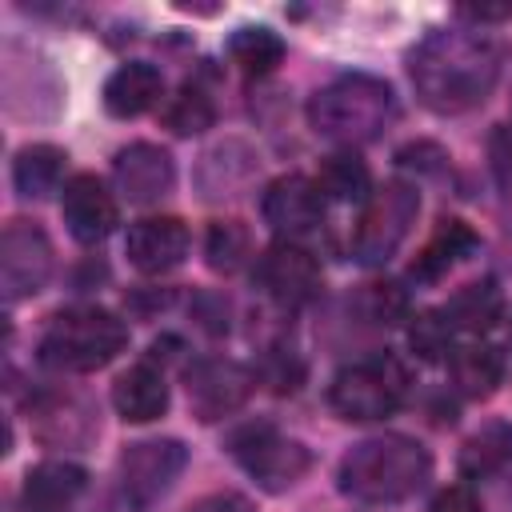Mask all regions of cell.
<instances>
[{
    "label": "cell",
    "mask_w": 512,
    "mask_h": 512,
    "mask_svg": "<svg viewBox=\"0 0 512 512\" xmlns=\"http://www.w3.org/2000/svg\"><path fill=\"white\" fill-rule=\"evenodd\" d=\"M500 44L472 28H440L412 52L416 96L432 112H468L488 100L500 80Z\"/></svg>",
    "instance_id": "6da1fadb"
},
{
    "label": "cell",
    "mask_w": 512,
    "mask_h": 512,
    "mask_svg": "<svg viewBox=\"0 0 512 512\" xmlns=\"http://www.w3.org/2000/svg\"><path fill=\"white\" fill-rule=\"evenodd\" d=\"M432 456L412 436H372L360 440L340 460V492L360 504H400L424 488Z\"/></svg>",
    "instance_id": "7a4b0ae2"
},
{
    "label": "cell",
    "mask_w": 512,
    "mask_h": 512,
    "mask_svg": "<svg viewBox=\"0 0 512 512\" xmlns=\"http://www.w3.org/2000/svg\"><path fill=\"white\" fill-rule=\"evenodd\" d=\"M392 116H396L392 88L364 72L336 76L308 100V120L316 136L336 144H368L392 124Z\"/></svg>",
    "instance_id": "3957f363"
},
{
    "label": "cell",
    "mask_w": 512,
    "mask_h": 512,
    "mask_svg": "<svg viewBox=\"0 0 512 512\" xmlns=\"http://www.w3.org/2000/svg\"><path fill=\"white\" fill-rule=\"evenodd\" d=\"M128 344V324L108 308H64L40 336V360L64 372H96Z\"/></svg>",
    "instance_id": "277c9868"
},
{
    "label": "cell",
    "mask_w": 512,
    "mask_h": 512,
    "mask_svg": "<svg viewBox=\"0 0 512 512\" xmlns=\"http://www.w3.org/2000/svg\"><path fill=\"white\" fill-rule=\"evenodd\" d=\"M404 388L408 376L392 356H368L332 376L328 400L344 420H384L400 408Z\"/></svg>",
    "instance_id": "5b68a950"
},
{
    "label": "cell",
    "mask_w": 512,
    "mask_h": 512,
    "mask_svg": "<svg viewBox=\"0 0 512 512\" xmlns=\"http://www.w3.org/2000/svg\"><path fill=\"white\" fill-rule=\"evenodd\" d=\"M420 212V192L404 180H388L384 188H376L364 200L360 224L352 232V256L360 264H384L388 256H396V248L408 240L412 224Z\"/></svg>",
    "instance_id": "8992f818"
},
{
    "label": "cell",
    "mask_w": 512,
    "mask_h": 512,
    "mask_svg": "<svg viewBox=\"0 0 512 512\" xmlns=\"http://www.w3.org/2000/svg\"><path fill=\"white\" fill-rule=\"evenodd\" d=\"M232 456L240 468L264 488V492H284L308 472V448L296 440H284L268 424H244L228 436Z\"/></svg>",
    "instance_id": "52a82bcc"
},
{
    "label": "cell",
    "mask_w": 512,
    "mask_h": 512,
    "mask_svg": "<svg viewBox=\"0 0 512 512\" xmlns=\"http://www.w3.org/2000/svg\"><path fill=\"white\" fill-rule=\"evenodd\" d=\"M52 276V244L32 220H12L0 232V288L8 300L40 292Z\"/></svg>",
    "instance_id": "ba28073f"
},
{
    "label": "cell",
    "mask_w": 512,
    "mask_h": 512,
    "mask_svg": "<svg viewBox=\"0 0 512 512\" xmlns=\"http://www.w3.org/2000/svg\"><path fill=\"white\" fill-rule=\"evenodd\" d=\"M188 464V448L180 440H140L128 444L124 460H120V484L132 508H152L172 480L184 472Z\"/></svg>",
    "instance_id": "9c48e42d"
},
{
    "label": "cell",
    "mask_w": 512,
    "mask_h": 512,
    "mask_svg": "<svg viewBox=\"0 0 512 512\" xmlns=\"http://www.w3.org/2000/svg\"><path fill=\"white\" fill-rule=\"evenodd\" d=\"M256 284L284 308H300L320 292V264L308 248L280 240L256 260Z\"/></svg>",
    "instance_id": "30bf717a"
},
{
    "label": "cell",
    "mask_w": 512,
    "mask_h": 512,
    "mask_svg": "<svg viewBox=\"0 0 512 512\" xmlns=\"http://www.w3.org/2000/svg\"><path fill=\"white\" fill-rule=\"evenodd\" d=\"M252 384L256 376L236 360H196L188 368V404L200 420H220L252 396Z\"/></svg>",
    "instance_id": "8fae6325"
},
{
    "label": "cell",
    "mask_w": 512,
    "mask_h": 512,
    "mask_svg": "<svg viewBox=\"0 0 512 512\" xmlns=\"http://www.w3.org/2000/svg\"><path fill=\"white\" fill-rule=\"evenodd\" d=\"M260 212H264V220L276 236L296 240V236H308L312 228H320L324 196H320L316 180H308V176H280L264 188Z\"/></svg>",
    "instance_id": "7c38bea8"
},
{
    "label": "cell",
    "mask_w": 512,
    "mask_h": 512,
    "mask_svg": "<svg viewBox=\"0 0 512 512\" xmlns=\"http://www.w3.org/2000/svg\"><path fill=\"white\" fill-rule=\"evenodd\" d=\"M112 180H116V192L128 204H152V200L168 196V188L176 180V168H172V156L164 148L128 144L112 160Z\"/></svg>",
    "instance_id": "4fadbf2b"
},
{
    "label": "cell",
    "mask_w": 512,
    "mask_h": 512,
    "mask_svg": "<svg viewBox=\"0 0 512 512\" xmlns=\"http://www.w3.org/2000/svg\"><path fill=\"white\" fill-rule=\"evenodd\" d=\"M124 252L144 276H160L188 256V228L176 216H144L128 228Z\"/></svg>",
    "instance_id": "5bb4252c"
},
{
    "label": "cell",
    "mask_w": 512,
    "mask_h": 512,
    "mask_svg": "<svg viewBox=\"0 0 512 512\" xmlns=\"http://www.w3.org/2000/svg\"><path fill=\"white\" fill-rule=\"evenodd\" d=\"M60 212H64L68 232H72L80 244H100V240L116 228V200H112V192H108L96 176H88V172H80V176H72V180L64 184V192H60Z\"/></svg>",
    "instance_id": "9a60e30c"
},
{
    "label": "cell",
    "mask_w": 512,
    "mask_h": 512,
    "mask_svg": "<svg viewBox=\"0 0 512 512\" xmlns=\"http://www.w3.org/2000/svg\"><path fill=\"white\" fill-rule=\"evenodd\" d=\"M160 92H164L160 68H152V64H144V60H132V64H120V68L108 76V84H104V108H108L112 116L128 120V116L148 112V108L160 100Z\"/></svg>",
    "instance_id": "2e32d148"
},
{
    "label": "cell",
    "mask_w": 512,
    "mask_h": 512,
    "mask_svg": "<svg viewBox=\"0 0 512 512\" xmlns=\"http://www.w3.org/2000/svg\"><path fill=\"white\" fill-rule=\"evenodd\" d=\"M112 404H116V412L124 420L148 424V420L164 416V408H168V384H164V376L152 364H136V368H128L112 384Z\"/></svg>",
    "instance_id": "e0dca14e"
},
{
    "label": "cell",
    "mask_w": 512,
    "mask_h": 512,
    "mask_svg": "<svg viewBox=\"0 0 512 512\" xmlns=\"http://www.w3.org/2000/svg\"><path fill=\"white\" fill-rule=\"evenodd\" d=\"M84 468L68 464V460H48L40 468L28 472L24 480V504L28 512H60L64 504H72L84 492Z\"/></svg>",
    "instance_id": "ac0fdd59"
},
{
    "label": "cell",
    "mask_w": 512,
    "mask_h": 512,
    "mask_svg": "<svg viewBox=\"0 0 512 512\" xmlns=\"http://www.w3.org/2000/svg\"><path fill=\"white\" fill-rule=\"evenodd\" d=\"M448 368H452V384H456L464 396L484 400V396L496 392V384H500V376H504V356H500V348H492V344H484V340H468V344L452 348Z\"/></svg>",
    "instance_id": "d6986e66"
},
{
    "label": "cell",
    "mask_w": 512,
    "mask_h": 512,
    "mask_svg": "<svg viewBox=\"0 0 512 512\" xmlns=\"http://www.w3.org/2000/svg\"><path fill=\"white\" fill-rule=\"evenodd\" d=\"M60 176H64V152L52 144H28L12 160V184L28 200H44L48 192H56Z\"/></svg>",
    "instance_id": "ffe728a7"
},
{
    "label": "cell",
    "mask_w": 512,
    "mask_h": 512,
    "mask_svg": "<svg viewBox=\"0 0 512 512\" xmlns=\"http://www.w3.org/2000/svg\"><path fill=\"white\" fill-rule=\"evenodd\" d=\"M472 248H476V232H472L464 220H444V224L436 228V236L424 244V252L416 256L412 276L436 280V276H444L452 264H460Z\"/></svg>",
    "instance_id": "44dd1931"
},
{
    "label": "cell",
    "mask_w": 512,
    "mask_h": 512,
    "mask_svg": "<svg viewBox=\"0 0 512 512\" xmlns=\"http://www.w3.org/2000/svg\"><path fill=\"white\" fill-rule=\"evenodd\" d=\"M316 188L324 200H368L372 196V180H368V168L356 152H332L320 172H316Z\"/></svg>",
    "instance_id": "7402d4cb"
},
{
    "label": "cell",
    "mask_w": 512,
    "mask_h": 512,
    "mask_svg": "<svg viewBox=\"0 0 512 512\" xmlns=\"http://www.w3.org/2000/svg\"><path fill=\"white\" fill-rule=\"evenodd\" d=\"M508 460H512V428L508 424H484L460 448V472L472 476V480L500 472Z\"/></svg>",
    "instance_id": "603a6c76"
},
{
    "label": "cell",
    "mask_w": 512,
    "mask_h": 512,
    "mask_svg": "<svg viewBox=\"0 0 512 512\" xmlns=\"http://www.w3.org/2000/svg\"><path fill=\"white\" fill-rule=\"evenodd\" d=\"M440 312L448 316V324H452V328L484 332V328H492V324H496V316H500V292H496V284H492V280H480V284L460 288V292H456Z\"/></svg>",
    "instance_id": "cb8c5ba5"
},
{
    "label": "cell",
    "mask_w": 512,
    "mask_h": 512,
    "mask_svg": "<svg viewBox=\"0 0 512 512\" xmlns=\"http://www.w3.org/2000/svg\"><path fill=\"white\" fill-rule=\"evenodd\" d=\"M228 52H232V60L240 64V72H248V76H268L280 60H284V40L272 32V28H236L232 32V40H228Z\"/></svg>",
    "instance_id": "d4e9b609"
},
{
    "label": "cell",
    "mask_w": 512,
    "mask_h": 512,
    "mask_svg": "<svg viewBox=\"0 0 512 512\" xmlns=\"http://www.w3.org/2000/svg\"><path fill=\"white\" fill-rule=\"evenodd\" d=\"M252 252V236L240 220H216L204 240V256L216 272H236Z\"/></svg>",
    "instance_id": "484cf974"
},
{
    "label": "cell",
    "mask_w": 512,
    "mask_h": 512,
    "mask_svg": "<svg viewBox=\"0 0 512 512\" xmlns=\"http://www.w3.org/2000/svg\"><path fill=\"white\" fill-rule=\"evenodd\" d=\"M216 120V108L212 100L196 88V84H184L168 104H164V124L176 132V136H196L204 128H212Z\"/></svg>",
    "instance_id": "4316f807"
},
{
    "label": "cell",
    "mask_w": 512,
    "mask_h": 512,
    "mask_svg": "<svg viewBox=\"0 0 512 512\" xmlns=\"http://www.w3.org/2000/svg\"><path fill=\"white\" fill-rule=\"evenodd\" d=\"M452 332H456V328L448 324L444 312H424V316L412 320L408 344H412V352H416L420 360H440V356L448 352V344H452Z\"/></svg>",
    "instance_id": "83f0119b"
},
{
    "label": "cell",
    "mask_w": 512,
    "mask_h": 512,
    "mask_svg": "<svg viewBox=\"0 0 512 512\" xmlns=\"http://www.w3.org/2000/svg\"><path fill=\"white\" fill-rule=\"evenodd\" d=\"M364 304H368V316L376 324H396L408 312V296L400 292V284H368Z\"/></svg>",
    "instance_id": "f1b7e54d"
},
{
    "label": "cell",
    "mask_w": 512,
    "mask_h": 512,
    "mask_svg": "<svg viewBox=\"0 0 512 512\" xmlns=\"http://www.w3.org/2000/svg\"><path fill=\"white\" fill-rule=\"evenodd\" d=\"M428 512H484V508H480V500H476V492L468 484H452V488L436 492Z\"/></svg>",
    "instance_id": "f546056e"
},
{
    "label": "cell",
    "mask_w": 512,
    "mask_h": 512,
    "mask_svg": "<svg viewBox=\"0 0 512 512\" xmlns=\"http://www.w3.org/2000/svg\"><path fill=\"white\" fill-rule=\"evenodd\" d=\"M492 168L500 180H512V124H500L492 132Z\"/></svg>",
    "instance_id": "4dcf8cb0"
},
{
    "label": "cell",
    "mask_w": 512,
    "mask_h": 512,
    "mask_svg": "<svg viewBox=\"0 0 512 512\" xmlns=\"http://www.w3.org/2000/svg\"><path fill=\"white\" fill-rule=\"evenodd\" d=\"M188 512H252L244 496H232V492H216V496H204L196 500Z\"/></svg>",
    "instance_id": "1f68e13d"
},
{
    "label": "cell",
    "mask_w": 512,
    "mask_h": 512,
    "mask_svg": "<svg viewBox=\"0 0 512 512\" xmlns=\"http://www.w3.org/2000/svg\"><path fill=\"white\" fill-rule=\"evenodd\" d=\"M468 20H504V16H512V8L508 4H500V8H460Z\"/></svg>",
    "instance_id": "d6a6232c"
},
{
    "label": "cell",
    "mask_w": 512,
    "mask_h": 512,
    "mask_svg": "<svg viewBox=\"0 0 512 512\" xmlns=\"http://www.w3.org/2000/svg\"><path fill=\"white\" fill-rule=\"evenodd\" d=\"M508 332H512V320H508Z\"/></svg>",
    "instance_id": "836d02e7"
}]
</instances>
